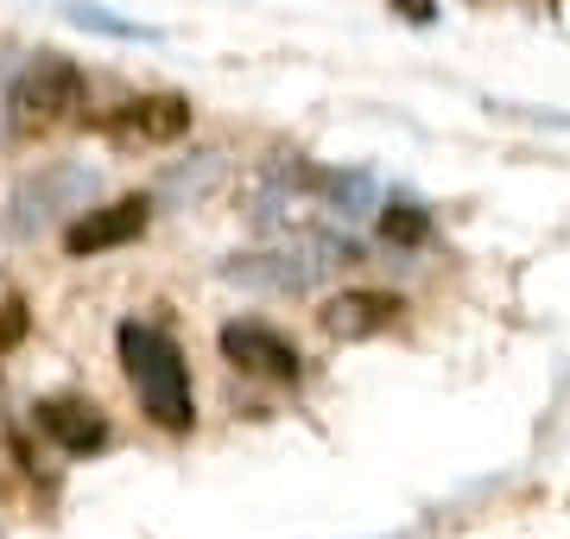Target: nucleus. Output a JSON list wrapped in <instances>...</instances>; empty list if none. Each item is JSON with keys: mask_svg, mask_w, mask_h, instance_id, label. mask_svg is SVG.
Masks as SVG:
<instances>
[{"mask_svg": "<svg viewBox=\"0 0 570 539\" xmlns=\"http://www.w3.org/2000/svg\"><path fill=\"white\" fill-rule=\"evenodd\" d=\"M89 102V77H82V63H70L63 51H39V58L26 63L13 89H7V134H20V140H39L51 127L77 121V108Z\"/></svg>", "mask_w": 570, "mask_h": 539, "instance_id": "f03ea898", "label": "nucleus"}, {"mask_svg": "<svg viewBox=\"0 0 570 539\" xmlns=\"http://www.w3.org/2000/svg\"><path fill=\"white\" fill-rule=\"evenodd\" d=\"M381 235L393 248H419V242H431V216L419 204H387L381 209Z\"/></svg>", "mask_w": 570, "mask_h": 539, "instance_id": "1a4fd4ad", "label": "nucleus"}, {"mask_svg": "<svg viewBox=\"0 0 570 539\" xmlns=\"http://www.w3.org/2000/svg\"><path fill=\"white\" fill-rule=\"evenodd\" d=\"M336 261H355V248L348 242H336V235H292L285 248H266V254H235L228 261V280H242V286H266V292H311L317 280H324Z\"/></svg>", "mask_w": 570, "mask_h": 539, "instance_id": "7ed1b4c3", "label": "nucleus"}, {"mask_svg": "<svg viewBox=\"0 0 570 539\" xmlns=\"http://www.w3.org/2000/svg\"><path fill=\"white\" fill-rule=\"evenodd\" d=\"M102 134L115 146H171V140L190 134V102L171 96V89H159V96H134V102H121L102 121Z\"/></svg>", "mask_w": 570, "mask_h": 539, "instance_id": "39448f33", "label": "nucleus"}, {"mask_svg": "<svg viewBox=\"0 0 570 539\" xmlns=\"http://www.w3.org/2000/svg\"><path fill=\"white\" fill-rule=\"evenodd\" d=\"M39 432H51L70 457H89V451L108 444V419H102V406H89V400L58 394V400H39Z\"/></svg>", "mask_w": 570, "mask_h": 539, "instance_id": "6e6552de", "label": "nucleus"}, {"mask_svg": "<svg viewBox=\"0 0 570 539\" xmlns=\"http://www.w3.org/2000/svg\"><path fill=\"white\" fill-rule=\"evenodd\" d=\"M20 336H26V298H7V305H0V355L13 350Z\"/></svg>", "mask_w": 570, "mask_h": 539, "instance_id": "9b49d317", "label": "nucleus"}, {"mask_svg": "<svg viewBox=\"0 0 570 539\" xmlns=\"http://www.w3.org/2000/svg\"><path fill=\"white\" fill-rule=\"evenodd\" d=\"M70 20L96 26V32H115V39H153V32H140L134 20H115V13H102V7H70Z\"/></svg>", "mask_w": 570, "mask_h": 539, "instance_id": "9d476101", "label": "nucleus"}, {"mask_svg": "<svg viewBox=\"0 0 570 539\" xmlns=\"http://www.w3.org/2000/svg\"><path fill=\"white\" fill-rule=\"evenodd\" d=\"M393 7H400V20H412V26H431V20H438V7H431V0H393Z\"/></svg>", "mask_w": 570, "mask_h": 539, "instance_id": "f8f14e48", "label": "nucleus"}, {"mask_svg": "<svg viewBox=\"0 0 570 539\" xmlns=\"http://www.w3.org/2000/svg\"><path fill=\"white\" fill-rule=\"evenodd\" d=\"M146 223H153V197H121V204H102V209H82L77 223L63 228V254H108V248H127L140 242Z\"/></svg>", "mask_w": 570, "mask_h": 539, "instance_id": "423d86ee", "label": "nucleus"}, {"mask_svg": "<svg viewBox=\"0 0 570 539\" xmlns=\"http://www.w3.org/2000/svg\"><path fill=\"white\" fill-rule=\"evenodd\" d=\"M400 298L393 292H367V286H355V292H336L324 312H317V324H324V336H336V343H367V336H381V331H393L400 324Z\"/></svg>", "mask_w": 570, "mask_h": 539, "instance_id": "0eeeda50", "label": "nucleus"}, {"mask_svg": "<svg viewBox=\"0 0 570 539\" xmlns=\"http://www.w3.org/2000/svg\"><path fill=\"white\" fill-rule=\"evenodd\" d=\"M7 463H13V457H7V444H0V482H13V470H7Z\"/></svg>", "mask_w": 570, "mask_h": 539, "instance_id": "ddd939ff", "label": "nucleus"}, {"mask_svg": "<svg viewBox=\"0 0 570 539\" xmlns=\"http://www.w3.org/2000/svg\"><path fill=\"white\" fill-rule=\"evenodd\" d=\"M216 343H223V355L242 374H261V381H279V388H292V381L305 374L298 343H292L285 331H273V324H261V317H235V324H223Z\"/></svg>", "mask_w": 570, "mask_h": 539, "instance_id": "20e7f679", "label": "nucleus"}, {"mask_svg": "<svg viewBox=\"0 0 570 539\" xmlns=\"http://www.w3.org/2000/svg\"><path fill=\"white\" fill-rule=\"evenodd\" d=\"M115 350H121V369L134 381V394H140L146 419L165 425V432H190L197 425V400H190V369H184L178 343L159 324L127 317L121 331H115Z\"/></svg>", "mask_w": 570, "mask_h": 539, "instance_id": "f257e3e1", "label": "nucleus"}]
</instances>
